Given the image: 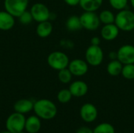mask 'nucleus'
<instances>
[{"label":"nucleus","mask_w":134,"mask_h":133,"mask_svg":"<svg viewBox=\"0 0 134 133\" xmlns=\"http://www.w3.org/2000/svg\"><path fill=\"white\" fill-rule=\"evenodd\" d=\"M33 111L39 118L43 120H51L57 114L56 104L47 99H41L34 103Z\"/></svg>","instance_id":"obj_1"},{"label":"nucleus","mask_w":134,"mask_h":133,"mask_svg":"<svg viewBox=\"0 0 134 133\" xmlns=\"http://www.w3.org/2000/svg\"><path fill=\"white\" fill-rule=\"evenodd\" d=\"M115 24L122 31L134 30V13L130 9H122L115 15Z\"/></svg>","instance_id":"obj_2"},{"label":"nucleus","mask_w":134,"mask_h":133,"mask_svg":"<svg viewBox=\"0 0 134 133\" xmlns=\"http://www.w3.org/2000/svg\"><path fill=\"white\" fill-rule=\"evenodd\" d=\"M68 56L61 51H54L49 54L47 56V63L53 70L60 71L67 68L69 64Z\"/></svg>","instance_id":"obj_3"},{"label":"nucleus","mask_w":134,"mask_h":133,"mask_svg":"<svg viewBox=\"0 0 134 133\" xmlns=\"http://www.w3.org/2000/svg\"><path fill=\"white\" fill-rule=\"evenodd\" d=\"M26 118L24 114L14 112L6 119L5 128L12 133H19L24 131L25 128Z\"/></svg>","instance_id":"obj_4"},{"label":"nucleus","mask_w":134,"mask_h":133,"mask_svg":"<svg viewBox=\"0 0 134 133\" xmlns=\"http://www.w3.org/2000/svg\"><path fill=\"white\" fill-rule=\"evenodd\" d=\"M86 61L92 67L100 66L104 60V52L100 45H90L85 53Z\"/></svg>","instance_id":"obj_5"},{"label":"nucleus","mask_w":134,"mask_h":133,"mask_svg":"<svg viewBox=\"0 0 134 133\" xmlns=\"http://www.w3.org/2000/svg\"><path fill=\"white\" fill-rule=\"evenodd\" d=\"M29 0H4V9L14 17H19L28 7Z\"/></svg>","instance_id":"obj_6"},{"label":"nucleus","mask_w":134,"mask_h":133,"mask_svg":"<svg viewBox=\"0 0 134 133\" xmlns=\"http://www.w3.org/2000/svg\"><path fill=\"white\" fill-rule=\"evenodd\" d=\"M79 18L82 28L87 31H95L99 28L101 24L99 19V16L96 13V12L84 11Z\"/></svg>","instance_id":"obj_7"},{"label":"nucleus","mask_w":134,"mask_h":133,"mask_svg":"<svg viewBox=\"0 0 134 133\" xmlns=\"http://www.w3.org/2000/svg\"><path fill=\"white\" fill-rule=\"evenodd\" d=\"M30 12L33 17V20L40 23L46 20H49L50 11L47 5L42 2H36L31 7Z\"/></svg>","instance_id":"obj_8"},{"label":"nucleus","mask_w":134,"mask_h":133,"mask_svg":"<svg viewBox=\"0 0 134 133\" xmlns=\"http://www.w3.org/2000/svg\"><path fill=\"white\" fill-rule=\"evenodd\" d=\"M68 68L73 76L82 77L84 76L89 71V64L82 59H75L69 62Z\"/></svg>","instance_id":"obj_9"},{"label":"nucleus","mask_w":134,"mask_h":133,"mask_svg":"<svg viewBox=\"0 0 134 133\" xmlns=\"http://www.w3.org/2000/svg\"><path fill=\"white\" fill-rule=\"evenodd\" d=\"M118 60L123 64L134 63V45L126 44L122 45L117 51Z\"/></svg>","instance_id":"obj_10"},{"label":"nucleus","mask_w":134,"mask_h":133,"mask_svg":"<svg viewBox=\"0 0 134 133\" xmlns=\"http://www.w3.org/2000/svg\"><path fill=\"white\" fill-rule=\"evenodd\" d=\"M98 115V111L97 107L90 103H86L81 107L80 109V117L86 122H94Z\"/></svg>","instance_id":"obj_11"},{"label":"nucleus","mask_w":134,"mask_h":133,"mask_svg":"<svg viewBox=\"0 0 134 133\" xmlns=\"http://www.w3.org/2000/svg\"><path fill=\"white\" fill-rule=\"evenodd\" d=\"M119 28L114 24H104L100 30V36L105 41H113L119 34Z\"/></svg>","instance_id":"obj_12"},{"label":"nucleus","mask_w":134,"mask_h":133,"mask_svg":"<svg viewBox=\"0 0 134 133\" xmlns=\"http://www.w3.org/2000/svg\"><path fill=\"white\" fill-rule=\"evenodd\" d=\"M88 85L84 82L81 80H77L73 82H71L69 85V90L72 95V96L75 97H82L86 95L88 92Z\"/></svg>","instance_id":"obj_13"},{"label":"nucleus","mask_w":134,"mask_h":133,"mask_svg":"<svg viewBox=\"0 0 134 133\" xmlns=\"http://www.w3.org/2000/svg\"><path fill=\"white\" fill-rule=\"evenodd\" d=\"M15 24V17L5 10L0 11V30L9 31Z\"/></svg>","instance_id":"obj_14"},{"label":"nucleus","mask_w":134,"mask_h":133,"mask_svg":"<svg viewBox=\"0 0 134 133\" xmlns=\"http://www.w3.org/2000/svg\"><path fill=\"white\" fill-rule=\"evenodd\" d=\"M34 107V103L28 99H21L17 100L14 105H13V109L15 112L25 114L29 113L31 111L33 110Z\"/></svg>","instance_id":"obj_15"},{"label":"nucleus","mask_w":134,"mask_h":133,"mask_svg":"<svg viewBox=\"0 0 134 133\" xmlns=\"http://www.w3.org/2000/svg\"><path fill=\"white\" fill-rule=\"evenodd\" d=\"M24 129L28 133H37L41 129V121L37 115H32L26 119Z\"/></svg>","instance_id":"obj_16"},{"label":"nucleus","mask_w":134,"mask_h":133,"mask_svg":"<svg viewBox=\"0 0 134 133\" xmlns=\"http://www.w3.org/2000/svg\"><path fill=\"white\" fill-rule=\"evenodd\" d=\"M53 32V24L49 20L40 22L36 27V34L38 37L45 38L49 37Z\"/></svg>","instance_id":"obj_17"},{"label":"nucleus","mask_w":134,"mask_h":133,"mask_svg":"<svg viewBox=\"0 0 134 133\" xmlns=\"http://www.w3.org/2000/svg\"><path fill=\"white\" fill-rule=\"evenodd\" d=\"M103 2L104 0H80L79 5L84 11L96 12L101 7Z\"/></svg>","instance_id":"obj_18"},{"label":"nucleus","mask_w":134,"mask_h":133,"mask_svg":"<svg viewBox=\"0 0 134 133\" xmlns=\"http://www.w3.org/2000/svg\"><path fill=\"white\" fill-rule=\"evenodd\" d=\"M122 67H123V64L117 59V60H111L108 63L106 70L109 75L112 77H116L121 74Z\"/></svg>","instance_id":"obj_19"},{"label":"nucleus","mask_w":134,"mask_h":133,"mask_svg":"<svg viewBox=\"0 0 134 133\" xmlns=\"http://www.w3.org/2000/svg\"><path fill=\"white\" fill-rule=\"evenodd\" d=\"M65 26L69 31H77L82 28L79 16L75 15L71 16L67 19Z\"/></svg>","instance_id":"obj_20"},{"label":"nucleus","mask_w":134,"mask_h":133,"mask_svg":"<svg viewBox=\"0 0 134 133\" xmlns=\"http://www.w3.org/2000/svg\"><path fill=\"white\" fill-rule=\"evenodd\" d=\"M99 19L101 24H114L115 20V15L113 12L108 9H104L101 11L99 13Z\"/></svg>","instance_id":"obj_21"},{"label":"nucleus","mask_w":134,"mask_h":133,"mask_svg":"<svg viewBox=\"0 0 134 133\" xmlns=\"http://www.w3.org/2000/svg\"><path fill=\"white\" fill-rule=\"evenodd\" d=\"M72 76H73L72 74L71 73V71L68 67L58 71V79L63 84L70 83L71 82Z\"/></svg>","instance_id":"obj_22"},{"label":"nucleus","mask_w":134,"mask_h":133,"mask_svg":"<svg viewBox=\"0 0 134 133\" xmlns=\"http://www.w3.org/2000/svg\"><path fill=\"white\" fill-rule=\"evenodd\" d=\"M93 133H115V130L112 125L104 122L98 125L93 129Z\"/></svg>","instance_id":"obj_23"},{"label":"nucleus","mask_w":134,"mask_h":133,"mask_svg":"<svg viewBox=\"0 0 134 133\" xmlns=\"http://www.w3.org/2000/svg\"><path fill=\"white\" fill-rule=\"evenodd\" d=\"M121 74L122 77L127 80L134 79V63L125 64L123 65Z\"/></svg>","instance_id":"obj_24"},{"label":"nucleus","mask_w":134,"mask_h":133,"mask_svg":"<svg viewBox=\"0 0 134 133\" xmlns=\"http://www.w3.org/2000/svg\"><path fill=\"white\" fill-rule=\"evenodd\" d=\"M72 98V95L69 89H63L57 93V100L61 103H67L70 102Z\"/></svg>","instance_id":"obj_25"},{"label":"nucleus","mask_w":134,"mask_h":133,"mask_svg":"<svg viewBox=\"0 0 134 133\" xmlns=\"http://www.w3.org/2000/svg\"><path fill=\"white\" fill-rule=\"evenodd\" d=\"M111 6L118 11L126 9L128 5V0H109Z\"/></svg>","instance_id":"obj_26"},{"label":"nucleus","mask_w":134,"mask_h":133,"mask_svg":"<svg viewBox=\"0 0 134 133\" xmlns=\"http://www.w3.org/2000/svg\"><path fill=\"white\" fill-rule=\"evenodd\" d=\"M18 18H19L20 23L24 25H27L33 21V17L31 16V13L30 11H27V10L24 12Z\"/></svg>","instance_id":"obj_27"},{"label":"nucleus","mask_w":134,"mask_h":133,"mask_svg":"<svg viewBox=\"0 0 134 133\" xmlns=\"http://www.w3.org/2000/svg\"><path fill=\"white\" fill-rule=\"evenodd\" d=\"M76 133H93V130L87 126H82L77 129Z\"/></svg>","instance_id":"obj_28"},{"label":"nucleus","mask_w":134,"mask_h":133,"mask_svg":"<svg viewBox=\"0 0 134 133\" xmlns=\"http://www.w3.org/2000/svg\"><path fill=\"white\" fill-rule=\"evenodd\" d=\"M100 42H101L100 38L98 36H93L90 40V43L93 45H100Z\"/></svg>","instance_id":"obj_29"},{"label":"nucleus","mask_w":134,"mask_h":133,"mask_svg":"<svg viewBox=\"0 0 134 133\" xmlns=\"http://www.w3.org/2000/svg\"><path fill=\"white\" fill-rule=\"evenodd\" d=\"M64 2L70 6H76L79 5L80 0H64Z\"/></svg>","instance_id":"obj_30"},{"label":"nucleus","mask_w":134,"mask_h":133,"mask_svg":"<svg viewBox=\"0 0 134 133\" xmlns=\"http://www.w3.org/2000/svg\"><path fill=\"white\" fill-rule=\"evenodd\" d=\"M108 57L111 59V60H117L118 59V53H117V51H111L108 53Z\"/></svg>","instance_id":"obj_31"},{"label":"nucleus","mask_w":134,"mask_h":133,"mask_svg":"<svg viewBox=\"0 0 134 133\" xmlns=\"http://www.w3.org/2000/svg\"><path fill=\"white\" fill-rule=\"evenodd\" d=\"M56 17H57V16H56V14H55L54 13H50V16H49V20H54Z\"/></svg>","instance_id":"obj_32"},{"label":"nucleus","mask_w":134,"mask_h":133,"mask_svg":"<svg viewBox=\"0 0 134 133\" xmlns=\"http://www.w3.org/2000/svg\"><path fill=\"white\" fill-rule=\"evenodd\" d=\"M130 3H131L132 7L134 9V0H130Z\"/></svg>","instance_id":"obj_33"},{"label":"nucleus","mask_w":134,"mask_h":133,"mask_svg":"<svg viewBox=\"0 0 134 133\" xmlns=\"http://www.w3.org/2000/svg\"><path fill=\"white\" fill-rule=\"evenodd\" d=\"M0 133H12L11 132H9V131H8L7 129L5 130V131H3V132H0Z\"/></svg>","instance_id":"obj_34"},{"label":"nucleus","mask_w":134,"mask_h":133,"mask_svg":"<svg viewBox=\"0 0 134 133\" xmlns=\"http://www.w3.org/2000/svg\"><path fill=\"white\" fill-rule=\"evenodd\" d=\"M19 133H26V132H24V131H22V132H19Z\"/></svg>","instance_id":"obj_35"}]
</instances>
